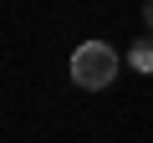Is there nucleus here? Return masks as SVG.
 <instances>
[{"label":"nucleus","mask_w":153,"mask_h":143,"mask_svg":"<svg viewBox=\"0 0 153 143\" xmlns=\"http://www.w3.org/2000/svg\"><path fill=\"white\" fill-rule=\"evenodd\" d=\"M112 77H117V51L107 41H82V46H76V56H71V82L76 87L102 92Z\"/></svg>","instance_id":"obj_1"},{"label":"nucleus","mask_w":153,"mask_h":143,"mask_svg":"<svg viewBox=\"0 0 153 143\" xmlns=\"http://www.w3.org/2000/svg\"><path fill=\"white\" fill-rule=\"evenodd\" d=\"M148 61H153V51H148V46H133V66H138V72H148Z\"/></svg>","instance_id":"obj_2"}]
</instances>
